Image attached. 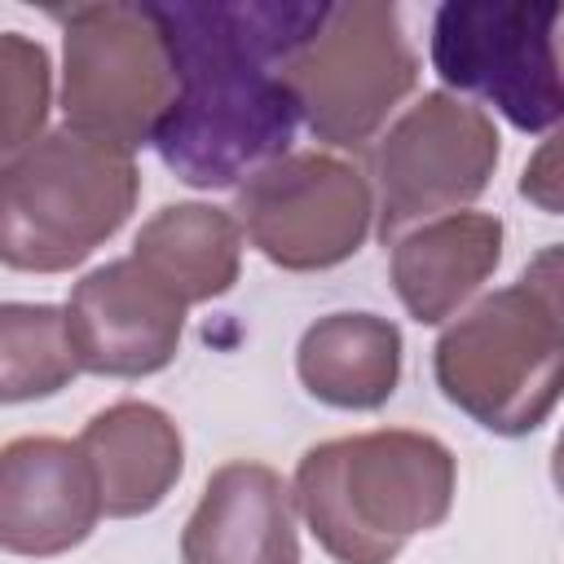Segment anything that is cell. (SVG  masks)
<instances>
[{
	"label": "cell",
	"mask_w": 564,
	"mask_h": 564,
	"mask_svg": "<svg viewBox=\"0 0 564 564\" xmlns=\"http://www.w3.org/2000/svg\"><path fill=\"white\" fill-rule=\"evenodd\" d=\"M181 97L154 137L163 167L194 189H238L291 154L300 101L286 62L317 31L326 4L291 0H176L159 4Z\"/></svg>",
	"instance_id": "1"
},
{
	"label": "cell",
	"mask_w": 564,
	"mask_h": 564,
	"mask_svg": "<svg viewBox=\"0 0 564 564\" xmlns=\"http://www.w3.org/2000/svg\"><path fill=\"white\" fill-rule=\"evenodd\" d=\"M137 194L132 150L53 128L0 172V260L18 273H66L123 229Z\"/></svg>",
	"instance_id": "3"
},
{
	"label": "cell",
	"mask_w": 564,
	"mask_h": 564,
	"mask_svg": "<svg viewBox=\"0 0 564 564\" xmlns=\"http://www.w3.org/2000/svg\"><path fill=\"white\" fill-rule=\"evenodd\" d=\"M79 375L66 308L57 304H18L0 308V401H40L62 392Z\"/></svg>",
	"instance_id": "17"
},
{
	"label": "cell",
	"mask_w": 564,
	"mask_h": 564,
	"mask_svg": "<svg viewBox=\"0 0 564 564\" xmlns=\"http://www.w3.org/2000/svg\"><path fill=\"white\" fill-rule=\"evenodd\" d=\"M551 485H555L560 498H564V427H560V436H555V445H551Z\"/></svg>",
	"instance_id": "21"
},
{
	"label": "cell",
	"mask_w": 564,
	"mask_h": 564,
	"mask_svg": "<svg viewBox=\"0 0 564 564\" xmlns=\"http://www.w3.org/2000/svg\"><path fill=\"white\" fill-rule=\"evenodd\" d=\"M79 449L97 476L101 511L115 520L154 511L185 471V441L176 419L163 405L137 397L97 410L79 432Z\"/></svg>",
	"instance_id": "14"
},
{
	"label": "cell",
	"mask_w": 564,
	"mask_h": 564,
	"mask_svg": "<svg viewBox=\"0 0 564 564\" xmlns=\"http://www.w3.org/2000/svg\"><path fill=\"white\" fill-rule=\"evenodd\" d=\"M97 476L79 441L13 436L0 454V546L9 555H62L101 520Z\"/></svg>",
	"instance_id": "11"
},
{
	"label": "cell",
	"mask_w": 564,
	"mask_h": 564,
	"mask_svg": "<svg viewBox=\"0 0 564 564\" xmlns=\"http://www.w3.org/2000/svg\"><path fill=\"white\" fill-rule=\"evenodd\" d=\"M132 256L181 304H207L238 282L242 225L212 203H167L137 229Z\"/></svg>",
	"instance_id": "16"
},
{
	"label": "cell",
	"mask_w": 564,
	"mask_h": 564,
	"mask_svg": "<svg viewBox=\"0 0 564 564\" xmlns=\"http://www.w3.org/2000/svg\"><path fill=\"white\" fill-rule=\"evenodd\" d=\"M520 198L533 203L546 216H564V128H555L524 163L520 181H516Z\"/></svg>",
	"instance_id": "19"
},
{
	"label": "cell",
	"mask_w": 564,
	"mask_h": 564,
	"mask_svg": "<svg viewBox=\"0 0 564 564\" xmlns=\"http://www.w3.org/2000/svg\"><path fill=\"white\" fill-rule=\"evenodd\" d=\"M234 216L269 264L335 269L370 238L375 185L344 154L291 150L234 189Z\"/></svg>",
	"instance_id": "9"
},
{
	"label": "cell",
	"mask_w": 564,
	"mask_h": 564,
	"mask_svg": "<svg viewBox=\"0 0 564 564\" xmlns=\"http://www.w3.org/2000/svg\"><path fill=\"white\" fill-rule=\"evenodd\" d=\"M555 44H560V62H564V4H560V26H555Z\"/></svg>",
	"instance_id": "22"
},
{
	"label": "cell",
	"mask_w": 564,
	"mask_h": 564,
	"mask_svg": "<svg viewBox=\"0 0 564 564\" xmlns=\"http://www.w3.org/2000/svg\"><path fill=\"white\" fill-rule=\"evenodd\" d=\"M185 308L137 256L106 260L70 286L66 335L79 370L141 379L163 370L185 330Z\"/></svg>",
	"instance_id": "10"
},
{
	"label": "cell",
	"mask_w": 564,
	"mask_h": 564,
	"mask_svg": "<svg viewBox=\"0 0 564 564\" xmlns=\"http://www.w3.org/2000/svg\"><path fill=\"white\" fill-rule=\"evenodd\" d=\"M432 375L441 397L485 432L529 436L564 397V322L516 278L441 330Z\"/></svg>",
	"instance_id": "4"
},
{
	"label": "cell",
	"mask_w": 564,
	"mask_h": 564,
	"mask_svg": "<svg viewBox=\"0 0 564 564\" xmlns=\"http://www.w3.org/2000/svg\"><path fill=\"white\" fill-rule=\"evenodd\" d=\"M62 22V115L66 128L137 150L154 145L181 70L159 4L93 0L53 13Z\"/></svg>",
	"instance_id": "5"
},
{
	"label": "cell",
	"mask_w": 564,
	"mask_h": 564,
	"mask_svg": "<svg viewBox=\"0 0 564 564\" xmlns=\"http://www.w3.org/2000/svg\"><path fill=\"white\" fill-rule=\"evenodd\" d=\"M502 220L494 212H449L392 242L388 278L419 326L449 322L498 269Z\"/></svg>",
	"instance_id": "13"
},
{
	"label": "cell",
	"mask_w": 564,
	"mask_h": 564,
	"mask_svg": "<svg viewBox=\"0 0 564 564\" xmlns=\"http://www.w3.org/2000/svg\"><path fill=\"white\" fill-rule=\"evenodd\" d=\"M53 101V66L40 40L22 31L0 35V154L4 163L44 137Z\"/></svg>",
	"instance_id": "18"
},
{
	"label": "cell",
	"mask_w": 564,
	"mask_h": 564,
	"mask_svg": "<svg viewBox=\"0 0 564 564\" xmlns=\"http://www.w3.org/2000/svg\"><path fill=\"white\" fill-rule=\"evenodd\" d=\"M551 0H445L432 18L436 75L520 132L564 128V62Z\"/></svg>",
	"instance_id": "7"
},
{
	"label": "cell",
	"mask_w": 564,
	"mask_h": 564,
	"mask_svg": "<svg viewBox=\"0 0 564 564\" xmlns=\"http://www.w3.org/2000/svg\"><path fill=\"white\" fill-rule=\"evenodd\" d=\"M295 507L339 564H392L410 538L445 524L458 489L449 445L414 427L330 436L295 463Z\"/></svg>",
	"instance_id": "2"
},
{
	"label": "cell",
	"mask_w": 564,
	"mask_h": 564,
	"mask_svg": "<svg viewBox=\"0 0 564 564\" xmlns=\"http://www.w3.org/2000/svg\"><path fill=\"white\" fill-rule=\"evenodd\" d=\"M304 392L335 410H379L401 383V326L379 313H326L295 344Z\"/></svg>",
	"instance_id": "15"
},
{
	"label": "cell",
	"mask_w": 564,
	"mask_h": 564,
	"mask_svg": "<svg viewBox=\"0 0 564 564\" xmlns=\"http://www.w3.org/2000/svg\"><path fill=\"white\" fill-rule=\"evenodd\" d=\"M286 84L308 132L335 150H361L419 84V53L397 4H326L317 31L286 62Z\"/></svg>",
	"instance_id": "6"
},
{
	"label": "cell",
	"mask_w": 564,
	"mask_h": 564,
	"mask_svg": "<svg viewBox=\"0 0 564 564\" xmlns=\"http://www.w3.org/2000/svg\"><path fill=\"white\" fill-rule=\"evenodd\" d=\"M502 137L494 119L445 88L405 106L370 150L375 234L392 247L401 234L463 212L489 189Z\"/></svg>",
	"instance_id": "8"
},
{
	"label": "cell",
	"mask_w": 564,
	"mask_h": 564,
	"mask_svg": "<svg viewBox=\"0 0 564 564\" xmlns=\"http://www.w3.org/2000/svg\"><path fill=\"white\" fill-rule=\"evenodd\" d=\"M520 282L564 322V242L542 247V251L520 269Z\"/></svg>",
	"instance_id": "20"
},
{
	"label": "cell",
	"mask_w": 564,
	"mask_h": 564,
	"mask_svg": "<svg viewBox=\"0 0 564 564\" xmlns=\"http://www.w3.org/2000/svg\"><path fill=\"white\" fill-rule=\"evenodd\" d=\"M295 489L256 458L220 463L181 529V564H300Z\"/></svg>",
	"instance_id": "12"
}]
</instances>
